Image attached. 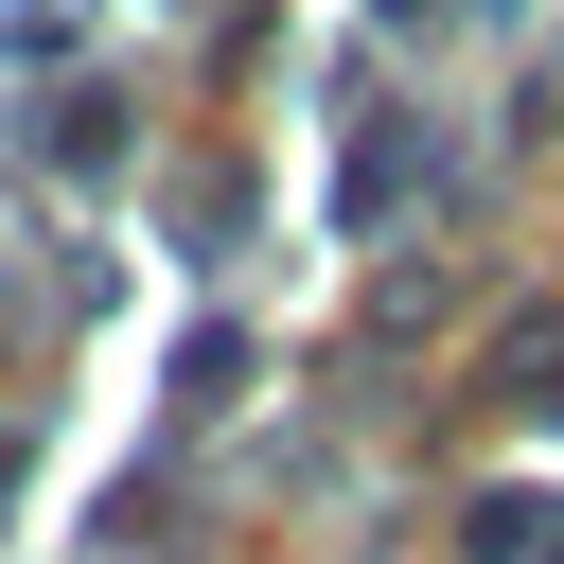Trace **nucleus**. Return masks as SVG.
Masks as SVG:
<instances>
[{"label":"nucleus","instance_id":"nucleus-2","mask_svg":"<svg viewBox=\"0 0 564 564\" xmlns=\"http://www.w3.org/2000/svg\"><path fill=\"white\" fill-rule=\"evenodd\" d=\"M494 388H511L529 423H564V317H511V335H494Z\"/></svg>","mask_w":564,"mask_h":564},{"label":"nucleus","instance_id":"nucleus-1","mask_svg":"<svg viewBox=\"0 0 564 564\" xmlns=\"http://www.w3.org/2000/svg\"><path fill=\"white\" fill-rule=\"evenodd\" d=\"M546 529H564L546 494H476V511H458V546H476V564H564Z\"/></svg>","mask_w":564,"mask_h":564},{"label":"nucleus","instance_id":"nucleus-3","mask_svg":"<svg viewBox=\"0 0 564 564\" xmlns=\"http://www.w3.org/2000/svg\"><path fill=\"white\" fill-rule=\"evenodd\" d=\"M494 18H511V0H494Z\"/></svg>","mask_w":564,"mask_h":564}]
</instances>
